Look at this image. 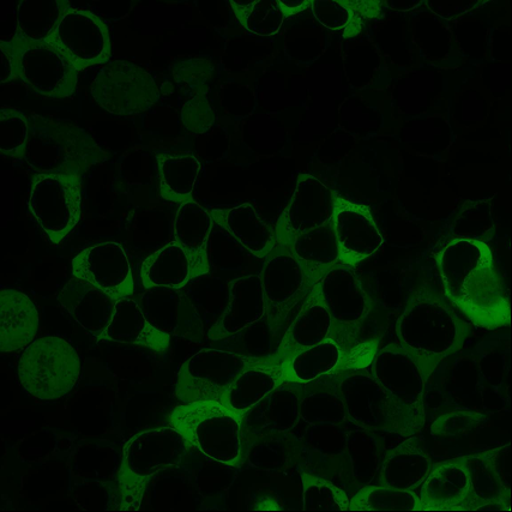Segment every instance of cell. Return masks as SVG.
<instances>
[{"label":"cell","instance_id":"cell-1","mask_svg":"<svg viewBox=\"0 0 512 512\" xmlns=\"http://www.w3.org/2000/svg\"><path fill=\"white\" fill-rule=\"evenodd\" d=\"M438 267L445 298L469 321L486 329L510 325L509 295L485 244L455 240L438 256Z\"/></svg>","mask_w":512,"mask_h":512},{"label":"cell","instance_id":"cell-2","mask_svg":"<svg viewBox=\"0 0 512 512\" xmlns=\"http://www.w3.org/2000/svg\"><path fill=\"white\" fill-rule=\"evenodd\" d=\"M471 333L445 295L430 286L415 289L396 322L397 340L426 381L444 359L460 351Z\"/></svg>","mask_w":512,"mask_h":512},{"label":"cell","instance_id":"cell-3","mask_svg":"<svg viewBox=\"0 0 512 512\" xmlns=\"http://www.w3.org/2000/svg\"><path fill=\"white\" fill-rule=\"evenodd\" d=\"M2 84L20 78L24 87L38 98L63 100L74 95L78 71L64 54L44 39L17 29L9 40L0 42Z\"/></svg>","mask_w":512,"mask_h":512},{"label":"cell","instance_id":"cell-4","mask_svg":"<svg viewBox=\"0 0 512 512\" xmlns=\"http://www.w3.org/2000/svg\"><path fill=\"white\" fill-rule=\"evenodd\" d=\"M191 449L185 437L168 425L131 437L125 444L114 491V509L140 510L149 481L155 475L176 468Z\"/></svg>","mask_w":512,"mask_h":512},{"label":"cell","instance_id":"cell-5","mask_svg":"<svg viewBox=\"0 0 512 512\" xmlns=\"http://www.w3.org/2000/svg\"><path fill=\"white\" fill-rule=\"evenodd\" d=\"M170 426L208 460L231 468L242 466L246 460L243 419L224 403H180L170 415Z\"/></svg>","mask_w":512,"mask_h":512},{"label":"cell","instance_id":"cell-6","mask_svg":"<svg viewBox=\"0 0 512 512\" xmlns=\"http://www.w3.org/2000/svg\"><path fill=\"white\" fill-rule=\"evenodd\" d=\"M27 164L35 173H62L82 176L107 155L94 138L70 122L32 114Z\"/></svg>","mask_w":512,"mask_h":512},{"label":"cell","instance_id":"cell-7","mask_svg":"<svg viewBox=\"0 0 512 512\" xmlns=\"http://www.w3.org/2000/svg\"><path fill=\"white\" fill-rule=\"evenodd\" d=\"M81 377L80 355L62 337L45 336L24 349L18 364V379L35 399H62Z\"/></svg>","mask_w":512,"mask_h":512},{"label":"cell","instance_id":"cell-8","mask_svg":"<svg viewBox=\"0 0 512 512\" xmlns=\"http://www.w3.org/2000/svg\"><path fill=\"white\" fill-rule=\"evenodd\" d=\"M369 369L393 402L402 437L417 436L425 425L427 382L418 364L395 343L379 349Z\"/></svg>","mask_w":512,"mask_h":512},{"label":"cell","instance_id":"cell-9","mask_svg":"<svg viewBox=\"0 0 512 512\" xmlns=\"http://www.w3.org/2000/svg\"><path fill=\"white\" fill-rule=\"evenodd\" d=\"M81 176L35 173L27 207L52 244H60L81 220Z\"/></svg>","mask_w":512,"mask_h":512},{"label":"cell","instance_id":"cell-10","mask_svg":"<svg viewBox=\"0 0 512 512\" xmlns=\"http://www.w3.org/2000/svg\"><path fill=\"white\" fill-rule=\"evenodd\" d=\"M251 359L230 349L204 348L180 367L176 395L180 403L222 402Z\"/></svg>","mask_w":512,"mask_h":512},{"label":"cell","instance_id":"cell-11","mask_svg":"<svg viewBox=\"0 0 512 512\" xmlns=\"http://www.w3.org/2000/svg\"><path fill=\"white\" fill-rule=\"evenodd\" d=\"M44 39L62 52L78 71L105 64L111 58V38L106 23L93 12L72 8L66 2Z\"/></svg>","mask_w":512,"mask_h":512},{"label":"cell","instance_id":"cell-12","mask_svg":"<svg viewBox=\"0 0 512 512\" xmlns=\"http://www.w3.org/2000/svg\"><path fill=\"white\" fill-rule=\"evenodd\" d=\"M96 104L113 116H138L159 99L154 78L136 64L114 60L105 63L90 88Z\"/></svg>","mask_w":512,"mask_h":512},{"label":"cell","instance_id":"cell-13","mask_svg":"<svg viewBox=\"0 0 512 512\" xmlns=\"http://www.w3.org/2000/svg\"><path fill=\"white\" fill-rule=\"evenodd\" d=\"M267 322L273 333L281 330L295 307L303 303L315 286L307 279L303 265L286 244L277 243L265 259L261 273Z\"/></svg>","mask_w":512,"mask_h":512},{"label":"cell","instance_id":"cell-14","mask_svg":"<svg viewBox=\"0 0 512 512\" xmlns=\"http://www.w3.org/2000/svg\"><path fill=\"white\" fill-rule=\"evenodd\" d=\"M333 376L337 381L336 395L355 424L361 429L402 436L393 402L370 370L343 372Z\"/></svg>","mask_w":512,"mask_h":512},{"label":"cell","instance_id":"cell-15","mask_svg":"<svg viewBox=\"0 0 512 512\" xmlns=\"http://www.w3.org/2000/svg\"><path fill=\"white\" fill-rule=\"evenodd\" d=\"M71 267L72 276L87 281L114 300L129 298L135 293L128 254L118 243L89 246L72 259Z\"/></svg>","mask_w":512,"mask_h":512},{"label":"cell","instance_id":"cell-16","mask_svg":"<svg viewBox=\"0 0 512 512\" xmlns=\"http://www.w3.org/2000/svg\"><path fill=\"white\" fill-rule=\"evenodd\" d=\"M419 489L420 511H477L483 507L463 457L433 463Z\"/></svg>","mask_w":512,"mask_h":512},{"label":"cell","instance_id":"cell-17","mask_svg":"<svg viewBox=\"0 0 512 512\" xmlns=\"http://www.w3.org/2000/svg\"><path fill=\"white\" fill-rule=\"evenodd\" d=\"M334 207L333 192L321 180L301 176L277 228V243L288 244L301 233L329 224Z\"/></svg>","mask_w":512,"mask_h":512},{"label":"cell","instance_id":"cell-18","mask_svg":"<svg viewBox=\"0 0 512 512\" xmlns=\"http://www.w3.org/2000/svg\"><path fill=\"white\" fill-rule=\"evenodd\" d=\"M138 303L149 322L162 333L189 340H201L207 334L200 313L184 288H149Z\"/></svg>","mask_w":512,"mask_h":512},{"label":"cell","instance_id":"cell-19","mask_svg":"<svg viewBox=\"0 0 512 512\" xmlns=\"http://www.w3.org/2000/svg\"><path fill=\"white\" fill-rule=\"evenodd\" d=\"M317 286L333 317V330L355 327L375 310L372 298L348 265L337 264Z\"/></svg>","mask_w":512,"mask_h":512},{"label":"cell","instance_id":"cell-20","mask_svg":"<svg viewBox=\"0 0 512 512\" xmlns=\"http://www.w3.org/2000/svg\"><path fill=\"white\" fill-rule=\"evenodd\" d=\"M337 246L340 252V264H358L375 255L383 246V237L369 210L358 204L335 200L333 219H331Z\"/></svg>","mask_w":512,"mask_h":512},{"label":"cell","instance_id":"cell-21","mask_svg":"<svg viewBox=\"0 0 512 512\" xmlns=\"http://www.w3.org/2000/svg\"><path fill=\"white\" fill-rule=\"evenodd\" d=\"M511 445L463 456L480 510H507L511 507Z\"/></svg>","mask_w":512,"mask_h":512},{"label":"cell","instance_id":"cell-22","mask_svg":"<svg viewBox=\"0 0 512 512\" xmlns=\"http://www.w3.org/2000/svg\"><path fill=\"white\" fill-rule=\"evenodd\" d=\"M331 330H333V317L316 285L300 304L297 315L283 333L273 357L259 360L268 361L280 367L301 349L316 346L328 340Z\"/></svg>","mask_w":512,"mask_h":512},{"label":"cell","instance_id":"cell-23","mask_svg":"<svg viewBox=\"0 0 512 512\" xmlns=\"http://www.w3.org/2000/svg\"><path fill=\"white\" fill-rule=\"evenodd\" d=\"M230 298L224 313L212 329L210 340L231 339L242 334L267 316V303L259 274H249L230 281Z\"/></svg>","mask_w":512,"mask_h":512},{"label":"cell","instance_id":"cell-24","mask_svg":"<svg viewBox=\"0 0 512 512\" xmlns=\"http://www.w3.org/2000/svg\"><path fill=\"white\" fill-rule=\"evenodd\" d=\"M295 387L297 383H282L246 415L243 419L246 451L256 439L283 435L297 425L301 396Z\"/></svg>","mask_w":512,"mask_h":512},{"label":"cell","instance_id":"cell-25","mask_svg":"<svg viewBox=\"0 0 512 512\" xmlns=\"http://www.w3.org/2000/svg\"><path fill=\"white\" fill-rule=\"evenodd\" d=\"M209 261L198 259L172 240L146 259L141 269L144 288L183 289L190 282L210 274Z\"/></svg>","mask_w":512,"mask_h":512},{"label":"cell","instance_id":"cell-26","mask_svg":"<svg viewBox=\"0 0 512 512\" xmlns=\"http://www.w3.org/2000/svg\"><path fill=\"white\" fill-rule=\"evenodd\" d=\"M58 300L71 318L98 341L110 324L117 304L110 295L76 277L66 283Z\"/></svg>","mask_w":512,"mask_h":512},{"label":"cell","instance_id":"cell-27","mask_svg":"<svg viewBox=\"0 0 512 512\" xmlns=\"http://www.w3.org/2000/svg\"><path fill=\"white\" fill-rule=\"evenodd\" d=\"M171 340L172 336L162 333L149 322L140 303L129 297L117 301L111 322L99 341L144 347L156 353H164L170 347Z\"/></svg>","mask_w":512,"mask_h":512},{"label":"cell","instance_id":"cell-28","mask_svg":"<svg viewBox=\"0 0 512 512\" xmlns=\"http://www.w3.org/2000/svg\"><path fill=\"white\" fill-rule=\"evenodd\" d=\"M433 462L417 436L385 451L377 474V485L415 492L429 475Z\"/></svg>","mask_w":512,"mask_h":512},{"label":"cell","instance_id":"cell-29","mask_svg":"<svg viewBox=\"0 0 512 512\" xmlns=\"http://www.w3.org/2000/svg\"><path fill=\"white\" fill-rule=\"evenodd\" d=\"M173 72L185 98L182 113L185 128L191 132L212 128L214 114L207 99L212 65L208 60L191 59L174 66Z\"/></svg>","mask_w":512,"mask_h":512},{"label":"cell","instance_id":"cell-30","mask_svg":"<svg viewBox=\"0 0 512 512\" xmlns=\"http://www.w3.org/2000/svg\"><path fill=\"white\" fill-rule=\"evenodd\" d=\"M39 312L32 299L16 289L0 292V351L27 348L39 330Z\"/></svg>","mask_w":512,"mask_h":512},{"label":"cell","instance_id":"cell-31","mask_svg":"<svg viewBox=\"0 0 512 512\" xmlns=\"http://www.w3.org/2000/svg\"><path fill=\"white\" fill-rule=\"evenodd\" d=\"M216 226L224 228L254 257L267 259L277 244L276 233L250 203L212 210Z\"/></svg>","mask_w":512,"mask_h":512},{"label":"cell","instance_id":"cell-32","mask_svg":"<svg viewBox=\"0 0 512 512\" xmlns=\"http://www.w3.org/2000/svg\"><path fill=\"white\" fill-rule=\"evenodd\" d=\"M282 383H285V379L279 366L251 359L250 366L240 373L221 403L244 419Z\"/></svg>","mask_w":512,"mask_h":512},{"label":"cell","instance_id":"cell-33","mask_svg":"<svg viewBox=\"0 0 512 512\" xmlns=\"http://www.w3.org/2000/svg\"><path fill=\"white\" fill-rule=\"evenodd\" d=\"M286 245L303 265L307 279L313 286H316L325 274L340 264L339 246H337L331 221L316 230L299 234Z\"/></svg>","mask_w":512,"mask_h":512},{"label":"cell","instance_id":"cell-34","mask_svg":"<svg viewBox=\"0 0 512 512\" xmlns=\"http://www.w3.org/2000/svg\"><path fill=\"white\" fill-rule=\"evenodd\" d=\"M382 336L381 327L375 321L372 322V316L355 327L331 331L330 337L341 352L340 365L334 375L369 369L381 349Z\"/></svg>","mask_w":512,"mask_h":512},{"label":"cell","instance_id":"cell-35","mask_svg":"<svg viewBox=\"0 0 512 512\" xmlns=\"http://www.w3.org/2000/svg\"><path fill=\"white\" fill-rule=\"evenodd\" d=\"M158 164L159 192L164 200L182 204L192 200L201 161L190 153H160Z\"/></svg>","mask_w":512,"mask_h":512},{"label":"cell","instance_id":"cell-36","mask_svg":"<svg viewBox=\"0 0 512 512\" xmlns=\"http://www.w3.org/2000/svg\"><path fill=\"white\" fill-rule=\"evenodd\" d=\"M341 361V352L337 343L328 340L316 346L301 349L280 366L285 382L301 385L319 381L334 375Z\"/></svg>","mask_w":512,"mask_h":512},{"label":"cell","instance_id":"cell-37","mask_svg":"<svg viewBox=\"0 0 512 512\" xmlns=\"http://www.w3.org/2000/svg\"><path fill=\"white\" fill-rule=\"evenodd\" d=\"M215 222L212 213L194 200L180 204L173 221L174 240L192 256L209 261L208 243Z\"/></svg>","mask_w":512,"mask_h":512},{"label":"cell","instance_id":"cell-38","mask_svg":"<svg viewBox=\"0 0 512 512\" xmlns=\"http://www.w3.org/2000/svg\"><path fill=\"white\" fill-rule=\"evenodd\" d=\"M420 511L417 493L381 485H366L355 493L349 511Z\"/></svg>","mask_w":512,"mask_h":512},{"label":"cell","instance_id":"cell-39","mask_svg":"<svg viewBox=\"0 0 512 512\" xmlns=\"http://www.w3.org/2000/svg\"><path fill=\"white\" fill-rule=\"evenodd\" d=\"M303 510L348 511L351 499L347 493L318 475L301 471Z\"/></svg>","mask_w":512,"mask_h":512},{"label":"cell","instance_id":"cell-40","mask_svg":"<svg viewBox=\"0 0 512 512\" xmlns=\"http://www.w3.org/2000/svg\"><path fill=\"white\" fill-rule=\"evenodd\" d=\"M30 118L15 107L0 108V154L20 159L27 153Z\"/></svg>","mask_w":512,"mask_h":512},{"label":"cell","instance_id":"cell-41","mask_svg":"<svg viewBox=\"0 0 512 512\" xmlns=\"http://www.w3.org/2000/svg\"><path fill=\"white\" fill-rule=\"evenodd\" d=\"M240 23L250 33L270 36L279 32L282 14L274 3H231Z\"/></svg>","mask_w":512,"mask_h":512},{"label":"cell","instance_id":"cell-42","mask_svg":"<svg viewBox=\"0 0 512 512\" xmlns=\"http://www.w3.org/2000/svg\"><path fill=\"white\" fill-rule=\"evenodd\" d=\"M486 421L487 417L483 413L456 409L439 415L433 421L430 432L433 438H455L477 430Z\"/></svg>","mask_w":512,"mask_h":512},{"label":"cell","instance_id":"cell-43","mask_svg":"<svg viewBox=\"0 0 512 512\" xmlns=\"http://www.w3.org/2000/svg\"><path fill=\"white\" fill-rule=\"evenodd\" d=\"M316 14L318 20L329 28H340L348 21V11L339 3L319 2L316 3Z\"/></svg>","mask_w":512,"mask_h":512}]
</instances>
